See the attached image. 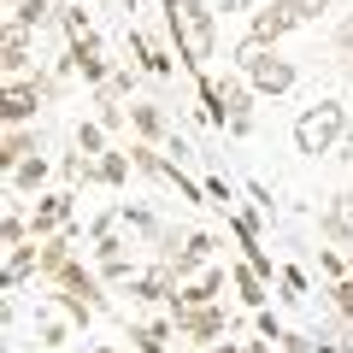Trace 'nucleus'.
Listing matches in <instances>:
<instances>
[{"label": "nucleus", "instance_id": "1", "mask_svg": "<svg viewBox=\"0 0 353 353\" xmlns=\"http://www.w3.org/2000/svg\"><path fill=\"white\" fill-rule=\"evenodd\" d=\"M165 6V30H171L176 59L194 77L218 59V0H159Z\"/></svg>", "mask_w": 353, "mask_h": 353}, {"label": "nucleus", "instance_id": "2", "mask_svg": "<svg viewBox=\"0 0 353 353\" xmlns=\"http://www.w3.org/2000/svg\"><path fill=\"white\" fill-rule=\"evenodd\" d=\"M347 106L336 101V94H324V101H312L301 118H294V153H306V159H324V153L341 148V136H347Z\"/></svg>", "mask_w": 353, "mask_h": 353}, {"label": "nucleus", "instance_id": "3", "mask_svg": "<svg viewBox=\"0 0 353 353\" xmlns=\"http://www.w3.org/2000/svg\"><path fill=\"white\" fill-rule=\"evenodd\" d=\"M236 71L248 77L259 94H289L294 83H301V71H294V59H283L277 48H259L253 36L236 41Z\"/></svg>", "mask_w": 353, "mask_h": 353}, {"label": "nucleus", "instance_id": "4", "mask_svg": "<svg viewBox=\"0 0 353 353\" xmlns=\"http://www.w3.org/2000/svg\"><path fill=\"white\" fill-rule=\"evenodd\" d=\"M65 94V83L53 71H24V77H6V94H0V118L6 124H30L41 106H53Z\"/></svg>", "mask_w": 353, "mask_h": 353}, {"label": "nucleus", "instance_id": "5", "mask_svg": "<svg viewBox=\"0 0 353 353\" xmlns=\"http://www.w3.org/2000/svg\"><path fill=\"white\" fill-rule=\"evenodd\" d=\"M171 324H176V336H183V341L212 347V341L230 330V318H224V306H218V301H206V306H171Z\"/></svg>", "mask_w": 353, "mask_h": 353}, {"label": "nucleus", "instance_id": "6", "mask_svg": "<svg viewBox=\"0 0 353 353\" xmlns=\"http://www.w3.org/2000/svg\"><path fill=\"white\" fill-rule=\"evenodd\" d=\"M294 30H301V12H294L289 0H259L253 18H248V36L259 41V48H277V41L294 36Z\"/></svg>", "mask_w": 353, "mask_h": 353}, {"label": "nucleus", "instance_id": "7", "mask_svg": "<svg viewBox=\"0 0 353 353\" xmlns=\"http://www.w3.org/2000/svg\"><path fill=\"white\" fill-rule=\"evenodd\" d=\"M71 218H77V194H71V189H48V194H36L30 236L48 241V236H59V230H71Z\"/></svg>", "mask_w": 353, "mask_h": 353}, {"label": "nucleus", "instance_id": "8", "mask_svg": "<svg viewBox=\"0 0 353 353\" xmlns=\"http://www.w3.org/2000/svg\"><path fill=\"white\" fill-rule=\"evenodd\" d=\"M0 71H6V77L36 71V30H24V24L6 18V30H0Z\"/></svg>", "mask_w": 353, "mask_h": 353}, {"label": "nucleus", "instance_id": "9", "mask_svg": "<svg viewBox=\"0 0 353 353\" xmlns=\"http://www.w3.org/2000/svg\"><path fill=\"white\" fill-rule=\"evenodd\" d=\"M318 236L336 241V248H353V189H336L318 212Z\"/></svg>", "mask_w": 353, "mask_h": 353}, {"label": "nucleus", "instance_id": "10", "mask_svg": "<svg viewBox=\"0 0 353 353\" xmlns=\"http://www.w3.org/2000/svg\"><path fill=\"white\" fill-rule=\"evenodd\" d=\"M130 130L136 141H171V112L159 101H130Z\"/></svg>", "mask_w": 353, "mask_h": 353}, {"label": "nucleus", "instance_id": "11", "mask_svg": "<svg viewBox=\"0 0 353 353\" xmlns=\"http://www.w3.org/2000/svg\"><path fill=\"white\" fill-rule=\"evenodd\" d=\"M65 48L77 53V71H83V83H88V88H101L106 77H112V59H106V48H101V36H83V41H65Z\"/></svg>", "mask_w": 353, "mask_h": 353}, {"label": "nucleus", "instance_id": "12", "mask_svg": "<svg viewBox=\"0 0 353 353\" xmlns=\"http://www.w3.org/2000/svg\"><path fill=\"white\" fill-rule=\"evenodd\" d=\"M224 94H230V136H253V94L259 88L248 77H224Z\"/></svg>", "mask_w": 353, "mask_h": 353}, {"label": "nucleus", "instance_id": "13", "mask_svg": "<svg viewBox=\"0 0 353 353\" xmlns=\"http://www.w3.org/2000/svg\"><path fill=\"white\" fill-rule=\"evenodd\" d=\"M94 271H101L106 283H130V277H136V265H130V253H124V241H118V236L94 241Z\"/></svg>", "mask_w": 353, "mask_h": 353}, {"label": "nucleus", "instance_id": "14", "mask_svg": "<svg viewBox=\"0 0 353 353\" xmlns=\"http://www.w3.org/2000/svg\"><path fill=\"white\" fill-rule=\"evenodd\" d=\"M24 283H41V241L6 248V289H24Z\"/></svg>", "mask_w": 353, "mask_h": 353}, {"label": "nucleus", "instance_id": "15", "mask_svg": "<svg viewBox=\"0 0 353 353\" xmlns=\"http://www.w3.org/2000/svg\"><path fill=\"white\" fill-rule=\"evenodd\" d=\"M130 341L141 353H171V341H183V336H176L171 318H153V324H130Z\"/></svg>", "mask_w": 353, "mask_h": 353}, {"label": "nucleus", "instance_id": "16", "mask_svg": "<svg viewBox=\"0 0 353 353\" xmlns=\"http://www.w3.org/2000/svg\"><path fill=\"white\" fill-rule=\"evenodd\" d=\"M6 176H12V194H18V201H24V194H41V183H48V153H30V159H18Z\"/></svg>", "mask_w": 353, "mask_h": 353}, {"label": "nucleus", "instance_id": "17", "mask_svg": "<svg viewBox=\"0 0 353 353\" xmlns=\"http://www.w3.org/2000/svg\"><path fill=\"white\" fill-rule=\"evenodd\" d=\"M30 153H41V136L30 124H6V141H0V165L12 171L18 159H30Z\"/></svg>", "mask_w": 353, "mask_h": 353}, {"label": "nucleus", "instance_id": "18", "mask_svg": "<svg viewBox=\"0 0 353 353\" xmlns=\"http://www.w3.org/2000/svg\"><path fill=\"white\" fill-rule=\"evenodd\" d=\"M130 59H136L148 77H171V53H165V48H153V41L141 36V30H130Z\"/></svg>", "mask_w": 353, "mask_h": 353}, {"label": "nucleus", "instance_id": "19", "mask_svg": "<svg viewBox=\"0 0 353 353\" xmlns=\"http://www.w3.org/2000/svg\"><path fill=\"white\" fill-rule=\"evenodd\" d=\"M6 18L24 24V30H48L59 12H53V0H6Z\"/></svg>", "mask_w": 353, "mask_h": 353}, {"label": "nucleus", "instance_id": "20", "mask_svg": "<svg viewBox=\"0 0 353 353\" xmlns=\"http://www.w3.org/2000/svg\"><path fill=\"white\" fill-rule=\"evenodd\" d=\"M94 165H101V183H106V189H124L130 171H136V159H130V153H118V148H106Z\"/></svg>", "mask_w": 353, "mask_h": 353}, {"label": "nucleus", "instance_id": "21", "mask_svg": "<svg viewBox=\"0 0 353 353\" xmlns=\"http://www.w3.org/2000/svg\"><path fill=\"white\" fill-rule=\"evenodd\" d=\"M106 136H112V130H106L101 118H83V124H77V153L101 159V153H106Z\"/></svg>", "mask_w": 353, "mask_h": 353}, {"label": "nucleus", "instance_id": "22", "mask_svg": "<svg viewBox=\"0 0 353 353\" xmlns=\"http://www.w3.org/2000/svg\"><path fill=\"white\" fill-rule=\"evenodd\" d=\"M236 289H241V306H253V312L271 301V294H265V277L253 271V265H241V271H236Z\"/></svg>", "mask_w": 353, "mask_h": 353}, {"label": "nucleus", "instance_id": "23", "mask_svg": "<svg viewBox=\"0 0 353 353\" xmlns=\"http://www.w3.org/2000/svg\"><path fill=\"white\" fill-rule=\"evenodd\" d=\"M0 241H6V248H24V241H36V236H30V218L18 212V201L6 206V224H0Z\"/></svg>", "mask_w": 353, "mask_h": 353}, {"label": "nucleus", "instance_id": "24", "mask_svg": "<svg viewBox=\"0 0 353 353\" xmlns=\"http://www.w3.org/2000/svg\"><path fill=\"white\" fill-rule=\"evenodd\" d=\"M36 336H41V347H65V341H71V336H65V324H59V318H48V312H36Z\"/></svg>", "mask_w": 353, "mask_h": 353}, {"label": "nucleus", "instance_id": "25", "mask_svg": "<svg viewBox=\"0 0 353 353\" xmlns=\"http://www.w3.org/2000/svg\"><path fill=\"white\" fill-rule=\"evenodd\" d=\"M330 48H336L341 59L353 53V12H341V18H336V30H330Z\"/></svg>", "mask_w": 353, "mask_h": 353}, {"label": "nucleus", "instance_id": "26", "mask_svg": "<svg viewBox=\"0 0 353 353\" xmlns=\"http://www.w3.org/2000/svg\"><path fill=\"white\" fill-rule=\"evenodd\" d=\"M330 301H336V312L353 324V277H336V283H330Z\"/></svg>", "mask_w": 353, "mask_h": 353}, {"label": "nucleus", "instance_id": "27", "mask_svg": "<svg viewBox=\"0 0 353 353\" xmlns=\"http://www.w3.org/2000/svg\"><path fill=\"white\" fill-rule=\"evenodd\" d=\"M294 12H301V24H318V18L330 12V0H289Z\"/></svg>", "mask_w": 353, "mask_h": 353}, {"label": "nucleus", "instance_id": "28", "mask_svg": "<svg viewBox=\"0 0 353 353\" xmlns=\"http://www.w3.org/2000/svg\"><path fill=\"white\" fill-rule=\"evenodd\" d=\"M124 224H130V230H141V236H165V230L153 224V212H141V206H136V212H124Z\"/></svg>", "mask_w": 353, "mask_h": 353}, {"label": "nucleus", "instance_id": "29", "mask_svg": "<svg viewBox=\"0 0 353 353\" xmlns=\"http://www.w3.org/2000/svg\"><path fill=\"white\" fill-rule=\"evenodd\" d=\"M206 201H212V206H230V183H224V176H206Z\"/></svg>", "mask_w": 353, "mask_h": 353}, {"label": "nucleus", "instance_id": "30", "mask_svg": "<svg viewBox=\"0 0 353 353\" xmlns=\"http://www.w3.org/2000/svg\"><path fill=\"white\" fill-rule=\"evenodd\" d=\"M259 0H218V12H253Z\"/></svg>", "mask_w": 353, "mask_h": 353}, {"label": "nucleus", "instance_id": "31", "mask_svg": "<svg viewBox=\"0 0 353 353\" xmlns=\"http://www.w3.org/2000/svg\"><path fill=\"white\" fill-rule=\"evenodd\" d=\"M112 6H118V12H124V18H130V12H136V0H112Z\"/></svg>", "mask_w": 353, "mask_h": 353}, {"label": "nucleus", "instance_id": "32", "mask_svg": "<svg viewBox=\"0 0 353 353\" xmlns=\"http://www.w3.org/2000/svg\"><path fill=\"white\" fill-rule=\"evenodd\" d=\"M341 71H347V77H353V53H347V59H341Z\"/></svg>", "mask_w": 353, "mask_h": 353}, {"label": "nucleus", "instance_id": "33", "mask_svg": "<svg viewBox=\"0 0 353 353\" xmlns=\"http://www.w3.org/2000/svg\"><path fill=\"white\" fill-rule=\"evenodd\" d=\"M206 353H236V347H218V341H212V347H206Z\"/></svg>", "mask_w": 353, "mask_h": 353}, {"label": "nucleus", "instance_id": "34", "mask_svg": "<svg viewBox=\"0 0 353 353\" xmlns=\"http://www.w3.org/2000/svg\"><path fill=\"white\" fill-rule=\"evenodd\" d=\"M347 277H353V259H347Z\"/></svg>", "mask_w": 353, "mask_h": 353}]
</instances>
